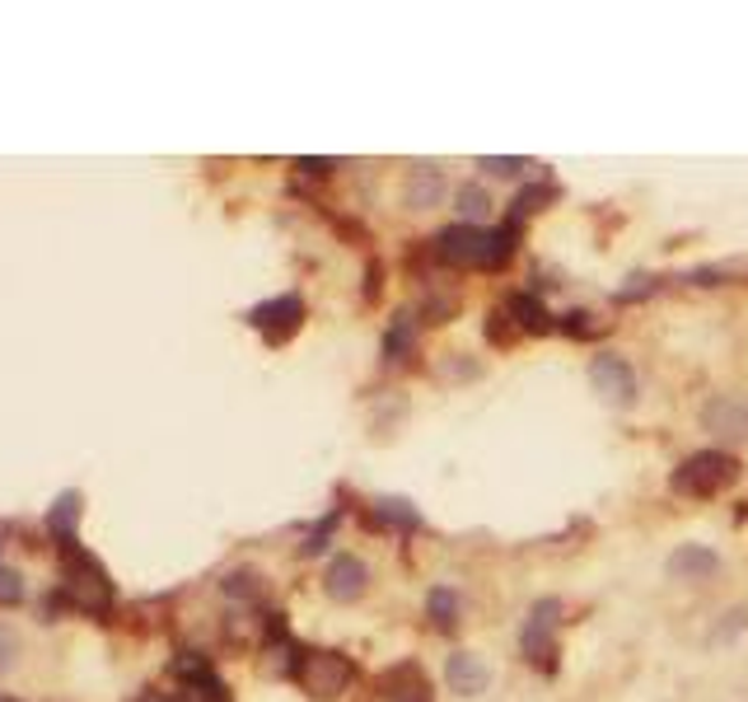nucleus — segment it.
I'll list each match as a JSON object with an SVG mask.
<instances>
[{
  "instance_id": "11",
  "label": "nucleus",
  "mask_w": 748,
  "mask_h": 702,
  "mask_svg": "<svg viewBox=\"0 0 748 702\" xmlns=\"http://www.w3.org/2000/svg\"><path fill=\"white\" fill-rule=\"evenodd\" d=\"M380 689H384L388 702H430L426 670L417 666V660H403V666H393V670L380 679Z\"/></svg>"
},
{
  "instance_id": "13",
  "label": "nucleus",
  "mask_w": 748,
  "mask_h": 702,
  "mask_svg": "<svg viewBox=\"0 0 748 702\" xmlns=\"http://www.w3.org/2000/svg\"><path fill=\"white\" fill-rule=\"evenodd\" d=\"M412 342H417V319L407 315V309H398L393 315V323H388V333H384V357L398 365V361H407L412 357Z\"/></svg>"
},
{
  "instance_id": "1",
  "label": "nucleus",
  "mask_w": 748,
  "mask_h": 702,
  "mask_svg": "<svg viewBox=\"0 0 748 702\" xmlns=\"http://www.w3.org/2000/svg\"><path fill=\"white\" fill-rule=\"evenodd\" d=\"M520 225L510 221L501 230H482V225H449L436 234V258L449 267H501L515 253Z\"/></svg>"
},
{
  "instance_id": "24",
  "label": "nucleus",
  "mask_w": 748,
  "mask_h": 702,
  "mask_svg": "<svg viewBox=\"0 0 748 702\" xmlns=\"http://www.w3.org/2000/svg\"><path fill=\"white\" fill-rule=\"evenodd\" d=\"M487 173H501V179H515V173H524L528 169V160H491V155H482L478 160Z\"/></svg>"
},
{
  "instance_id": "7",
  "label": "nucleus",
  "mask_w": 748,
  "mask_h": 702,
  "mask_svg": "<svg viewBox=\"0 0 748 702\" xmlns=\"http://www.w3.org/2000/svg\"><path fill=\"white\" fill-rule=\"evenodd\" d=\"M300 319H304V300L300 296H277V300H267L258 309H248V323L258 328V333H267L271 342L290 338L295 328H300Z\"/></svg>"
},
{
  "instance_id": "17",
  "label": "nucleus",
  "mask_w": 748,
  "mask_h": 702,
  "mask_svg": "<svg viewBox=\"0 0 748 702\" xmlns=\"http://www.w3.org/2000/svg\"><path fill=\"white\" fill-rule=\"evenodd\" d=\"M440 192H445L440 169H436V164H426V169L412 173V183H407V202H412V206H430V202H440Z\"/></svg>"
},
{
  "instance_id": "2",
  "label": "nucleus",
  "mask_w": 748,
  "mask_h": 702,
  "mask_svg": "<svg viewBox=\"0 0 748 702\" xmlns=\"http://www.w3.org/2000/svg\"><path fill=\"white\" fill-rule=\"evenodd\" d=\"M739 482V459L730 450H697V455H687L678 464V474L669 478V487H674L678 497H720L725 487H735Z\"/></svg>"
},
{
  "instance_id": "15",
  "label": "nucleus",
  "mask_w": 748,
  "mask_h": 702,
  "mask_svg": "<svg viewBox=\"0 0 748 702\" xmlns=\"http://www.w3.org/2000/svg\"><path fill=\"white\" fill-rule=\"evenodd\" d=\"M81 492H62V497H56L52 501V511H47V530L56 534V539H75V524H81Z\"/></svg>"
},
{
  "instance_id": "20",
  "label": "nucleus",
  "mask_w": 748,
  "mask_h": 702,
  "mask_svg": "<svg viewBox=\"0 0 748 702\" xmlns=\"http://www.w3.org/2000/svg\"><path fill=\"white\" fill-rule=\"evenodd\" d=\"M455 206H459V216H463V225H478L487 211H491V202H487V192L482 188H459V198H455Z\"/></svg>"
},
{
  "instance_id": "28",
  "label": "nucleus",
  "mask_w": 748,
  "mask_h": 702,
  "mask_svg": "<svg viewBox=\"0 0 748 702\" xmlns=\"http://www.w3.org/2000/svg\"><path fill=\"white\" fill-rule=\"evenodd\" d=\"M0 702H14V698H0Z\"/></svg>"
},
{
  "instance_id": "10",
  "label": "nucleus",
  "mask_w": 748,
  "mask_h": 702,
  "mask_svg": "<svg viewBox=\"0 0 748 702\" xmlns=\"http://www.w3.org/2000/svg\"><path fill=\"white\" fill-rule=\"evenodd\" d=\"M445 679H449V689H455V693L478 698V693H487V684H491V670L482 666V656L455 651V656L445 660Z\"/></svg>"
},
{
  "instance_id": "6",
  "label": "nucleus",
  "mask_w": 748,
  "mask_h": 702,
  "mask_svg": "<svg viewBox=\"0 0 748 702\" xmlns=\"http://www.w3.org/2000/svg\"><path fill=\"white\" fill-rule=\"evenodd\" d=\"M589 384H595V394L613 407H632L637 403V370L627 365L613 351H603V357L589 361Z\"/></svg>"
},
{
  "instance_id": "21",
  "label": "nucleus",
  "mask_w": 748,
  "mask_h": 702,
  "mask_svg": "<svg viewBox=\"0 0 748 702\" xmlns=\"http://www.w3.org/2000/svg\"><path fill=\"white\" fill-rule=\"evenodd\" d=\"M14 660H19V632L10 623H0V674L14 670Z\"/></svg>"
},
{
  "instance_id": "4",
  "label": "nucleus",
  "mask_w": 748,
  "mask_h": 702,
  "mask_svg": "<svg viewBox=\"0 0 748 702\" xmlns=\"http://www.w3.org/2000/svg\"><path fill=\"white\" fill-rule=\"evenodd\" d=\"M557 628H562V599H538L520 632V651L528 666H538V670L557 666Z\"/></svg>"
},
{
  "instance_id": "25",
  "label": "nucleus",
  "mask_w": 748,
  "mask_h": 702,
  "mask_svg": "<svg viewBox=\"0 0 748 702\" xmlns=\"http://www.w3.org/2000/svg\"><path fill=\"white\" fill-rule=\"evenodd\" d=\"M253 581H258V576H253V572H234V576L225 581V595H239V599H253V595H258V585H253Z\"/></svg>"
},
{
  "instance_id": "29",
  "label": "nucleus",
  "mask_w": 748,
  "mask_h": 702,
  "mask_svg": "<svg viewBox=\"0 0 748 702\" xmlns=\"http://www.w3.org/2000/svg\"><path fill=\"white\" fill-rule=\"evenodd\" d=\"M0 539H6V534H0ZM0 549H6V543H0Z\"/></svg>"
},
{
  "instance_id": "26",
  "label": "nucleus",
  "mask_w": 748,
  "mask_h": 702,
  "mask_svg": "<svg viewBox=\"0 0 748 702\" xmlns=\"http://www.w3.org/2000/svg\"><path fill=\"white\" fill-rule=\"evenodd\" d=\"M300 169H309V173H328L332 160H300Z\"/></svg>"
},
{
  "instance_id": "22",
  "label": "nucleus",
  "mask_w": 748,
  "mask_h": 702,
  "mask_svg": "<svg viewBox=\"0 0 748 702\" xmlns=\"http://www.w3.org/2000/svg\"><path fill=\"white\" fill-rule=\"evenodd\" d=\"M332 530H338V515H328V520L319 524V530H313V534H309V543H304V549H300V553H304V557H313V553H323V549H328V534H332Z\"/></svg>"
},
{
  "instance_id": "9",
  "label": "nucleus",
  "mask_w": 748,
  "mask_h": 702,
  "mask_svg": "<svg viewBox=\"0 0 748 702\" xmlns=\"http://www.w3.org/2000/svg\"><path fill=\"white\" fill-rule=\"evenodd\" d=\"M365 581H370V567L361 557H351V553H342V557H332L328 562V576H323V591L332 595V599H361L365 595Z\"/></svg>"
},
{
  "instance_id": "8",
  "label": "nucleus",
  "mask_w": 748,
  "mask_h": 702,
  "mask_svg": "<svg viewBox=\"0 0 748 702\" xmlns=\"http://www.w3.org/2000/svg\"><path fill=\"white\" fill-rule=\"evenodd\" d=\"M702 426L716 432L720 440H748V398L735 394H720L702 407Z\"/></svg>"
},
{
  "instance_id": "27",
  "label": "nucleus",
  "mask_w": 748,
  "mask_h": 702,
  "mask_svg": "<svg viewBox=\"0 0 748 702\" xmlns=\"http://www.w3.org/2000/svg\"><path fill=\"white\" fill-rule=\"evenodd\" d=\"M136 702H179V698H169V693H141Z\"/></svg>"
},
{
  "instance_id": "16",
  "label": "nucleus",
  "mask_w": 748,
  "mask_h": 702,
  "mask_svg": "<svg viewBox=\"0 0 748 702\" xmlns=\"http://www.w3.org/2000/svg\"><path fill=\"white\" fill-rule=\"evenodd\" d=\"M179 702H229V689L215 679V670H202V674L183 679V698Z\"/></svg>"
},
{
  "instance_id": "18",
  "label": "nucleus",
  "mask_w": 748,
  "mask_h": 702,
  "mask_svg": "<svg viewBox=\"0 0 748 702\" xmlns=\"http://www.w3.org/2000/svg\"><path fill=\"white\" fill-rule=\"evenodd\" d=\"M426 604H430V618H436L440 632H449L459 623V595L449 591V585H436V591L426 595Z\"/></svg>"
},
{
  "instance_id": "19",
  "label": "nucleus",
  "mask_w": 748,
  "mask_h": 702,
  "mask_svg": "<svg viewBox=\"0 0 748 702\" xmlns=\"http://www.w3.org/2000/svg\"><path fill=\"white\" fill-rule=\"evenodd\" d=\"M374 515H380L384 524H398V530H421V515L412 511L407 501H398V497H388V501H380L374 506Z\"/></svg>"
},
{
  "instance_id": "3",
  "label": "nucleus",
  "mask_w": 748,
  "mask_h": 702,
  "mask_svg": "<svg viewBox=\"0 0 748 702\" xmlns=\"http://www.w3.org/2000/svg\"><path fill=\"white\" fill-rule=\"evenodd\" d=\"M113 581L104 572V562L75 549V557L66 562V599L85 614H108L113 609Z\"/></svg>"
},
{
  "instance_id": "23",
  "label": "nucleus",
  "mask_w": 748,
  "mask_h": 702,
  "mask_svg": "<svg viewBox=\"0 0 748 702\" xmlns=\"http://www.w3.org/2000/svg\"><path fill=\"white\" fill-rule=\"evenodd\" d=\"M14 599H24V581H19V572L0 567V604H14Z\"/></svg>"
},
{
  "instance_id": "12",
  "label": "nucleus",
  "mask_w": 748,
  "mask_h": 702,
  "mask_svg": "<svg viewBox=\"0 0 748 702\" xmlns=\"http://www.w3.org/2000/svg\"><path fill=\"white\" fill-rule=\"evenodd\" d=\"M716 572H720V553L702 549V543H683V549L669 557V576H678V581H706Z\"/></svg>"
},
{
  "instance_id": "14",
  "label": "nucleus",
  "mask_w": 748,
  "mask_h": 702,
  "mask_svg": "<svg viewBox=\"0 0 748 702\" xmlns=\"http://www.w3.org/2000/svg\"><path fill=\"white\" fill-rule=\"evenodd\" d=\"M505 315H515V323L524 328V333H547V328H553V315H547V305L538 296H510Z\"/></svg>"
},
{
  "instance_id": "5",
  "label": "nucleus",
  "mask_w": 748,
  "mask_h": 702,
  "mask_svg": "<svg viewBox=\"0 0 748 702\" xmlns=\"http://www.w3.org/2000/svg\"><path fill=\"white\" fill-rule=\"evenodd\" d=\"M300 679H304V689L313 693V698H338L346 684H351V660L346 656H338V651H304L300 656Z\"/></svg>"
}]
</instances>
